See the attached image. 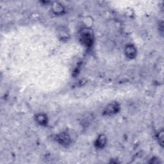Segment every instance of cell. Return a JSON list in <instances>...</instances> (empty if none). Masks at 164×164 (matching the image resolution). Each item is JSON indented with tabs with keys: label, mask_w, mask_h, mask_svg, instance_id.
<instances>
[{
	"label": "cell",
	"mask_w": 164,
	"mask_h": 164,
	"mask_svg": "<svg viewBox=\"0 0 164 164\" xmlns=\"http://www.w3.org/2000/svg\"><path fill=\"white\" fill-rule=\"evenodd\" d=\"M54 11L56 12V13H61L62 9V7L60 5H55L54 6Z\"/></svg>",
	"instance_id": "obj_7"
},
{
	"label": "cell",
	"mask_w": 164,
	"mask_h": 164,
	"mask_svg": "<svg viewBox=\"0 0 164 164\" xmlns=\"http://www.w3.org/2000/svg\"><path fill=\"white\" fill-rule=\"evenodd\" d=\"M106 142H107L106 137H105L104 135H101L98 137L95 142V145L97 147L102 148L105 146V144H106Z\"/></svg>",
	"instance_id": "obj_5"
},
{
	"label": "cell",
	"mask_w": 164,
	"mask_h": 164,
	"mask_svg": "<svg viewBox=\"0 0 164 164\" xmlns=\"http://www.w3.org/2000/svg\"><path fill=\"white\" fill-rule=\"evenodd\" d=\"M36 121L41 125H46L47 124V117L44 114H39L36 116Z\"/></svg>",
	"instance_id": "obj_6"
},
{
	"label": "cell",
	"mask_w": 164,
	"mask_h": 164,
	"mask_svg": "<svg viewBox=\"0 0 164 164\" xmlns=\"http://www.w3.org/2000/svg\"><path fill=\"white\" fill-rule=\"evenodd\" d=\"M163 132L162 131L161 132L159 133V135H158L159 142L161 144H163Z\"/></svg>",
	"instance_id": "obj_8"
},
{
	"label": "cell",
	"mask_w": 164,
	"mask_h": 164,
	"mask_svg": "<svg viewBox=\"0 0 164 164\" xmlns=\"http://www.w3.org/2000/svg\"><path fill=\"white\" fill-rule=\"evenodd\" d=\"M81 41L87 46H90L92 44V35L88 30L82 31Z\"/></svg>",
	"instance_id": "obj_3"
},
{
	"label": "cell",
	"mask_w": 164,
	"mask_h": 164,
	"mask_svg": "<svg viewBox=\"0 0 164 164\" xmlns=\"http://www.w3.org/2000/svg\"><path fill=\"white\" fill-rule=\"evenodd\" d=\"M55 139L58 143L63 146H67L71 142V138L66 133H61L57 135Z\"/></svg>",
	"instance_id": "obj_2"
},
{
	"label": "cell",
	"mask_w": 164,
	"mask_h": 164,
	"mask_svg": "<svg viewBox=\"0 0 164 164\" xmlns=\"http://www.w3.org/2000/svg\"><path fill=\"white\" fill-rule=\"evenodd\" d=\"M124 52L127 57L130 58H135L137 55V50L133 45L127 46L125 48Z\"/></svg>",
	"instance_id": "obj_4"
},
{
	"label": "cell",
	"mask_w": 164,
	"mask_h": 164,
	"mask_svg": "<svg viewBox=\"0 0 164 164\" xmlns=\"http://www.w3.org/2000/svg\"><path fill=\"white\" fill-rule=\"evenodd\" d=\"M119 110V105L118 103H112L109 104L108 106L104 109L103 111V114L107 115H112L116 113H118Z\"/></svg>",
	"instance_id": "obj_1"
}]
</instances>
